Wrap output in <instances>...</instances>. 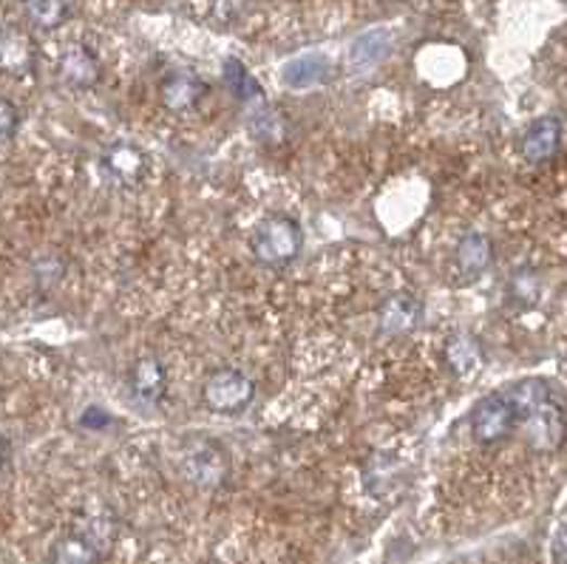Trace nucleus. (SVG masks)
Here are the masks:
<instances>
[{"label":"nucleus","mask_w":567,"mask_h":564,"mask_svg":"<svg viewBox=\"0 0 567 564\" xmlns=\"http://www.w3.org/2000/svg\"><path fill=\"white\" fill-rule=\"evenodd\" d=\"M49 564H100V550L89 536H60L49 550Z\"/></svg>","instance_id":"13"},{"label":"nucleus","mask_w":567,"mask_h":564,"mask_svg":"<svg viewBox=\"0 0 567 564\" xmlns=\"http://www.w3.org/2000/svg\"><path fill=\"white\" fill-rule=\"evenodd\" d=\"M26 12H29L35 26H40V29H54V26L63 23L66 3H63V0H26Z\"/></svg>","instance_id":"19"},{"label":"nucleus","mask_w":567,"mask_h":564,"mask_svg":"<svg viewBox=\"0 0 567 564\" xmlns=\"http://www.w3.org/2000/svg\"><path fill=\"white\" fill-rule=\"evenodd\" d=\"M0 54H3V66H7V72L26 74L31 68V46L23 31L7 29V35H3V46H0Z\"/></svg>","instance_id":"17"},{"label":"nucleus","mask_w":567,"mask_h":564,"mask_svg":"<svg viewBox=\"0 0 567 564\" xmlns=\"http://www.w3.org/2000/svg\"><path fill=\"white\" fill-rule=\"evenodd\" d=\"M421 300L412 295H391L381 309V330L389 335H405L421 323Z\"/></svg>","instance_id":"10"},{"label":"nucleus","mask_w":567,"mask_h":564,"mask_svg":"<svg viewBox=\"0 0 567 564\" xmlns=\"http://www.w3.org/2000/svg\"><path fill=\"white\" fill-rule=\"evenodd\" d=\"M446 363L451 367V372L468 381L482 369V346L474 341L472 335H454L446 341Z\"/></svg>","instance_id":"12"},{"label":"nucleus","mask_w":567,"mask_h":564,"mask_svg":"<svg viewBox=\"0 0 567 564\" xmlns=\"http://www.w3.org/2000/svg\"><path fill=\"white\" fill-rule=\"evenodd\" d=\"M516 423H519V414H516L508 395L486 397V400L474 409V420H472L474 440L486 448L497 446V443L508 440L511 432L516 428Z\"/></svg>","instance_id":"4"},{"label":"nucleus","mask_w":567,"mask_h":564,"mask_svg":"<svg viewBox=\"0 0 567 564\" xmlns=\"http://www.w3.org/2000/svg\"><path fill=\"white\" fill-rule=\"evenodd\" d=\"M551 559L553 564H567V522H562L551 542Z\"/></svg>","instance_id":"21"},{"label":"nucleus","mask_w":567,"mask_h":564,"mask_svg":"<svg viewBox=\"0 0 567 564\" xmlns=\"http://www.w3.org/2000/svg\"><path fill=\"white\" fill-rule=\"evenodd\" d=\"M508 400L514 403L516 414H519V425L528 446L533 451H556L565 443V414L551 397H547V386L542 381H525L516 383L508 392Z\"/></svg>","instance_id":"1"},{"label":"nucleus","mask_w":567,"mask_h":564,"mask_svg":"<svg viewBox=\"0 0 567 564\" xmlns=\"http://www.w3.org/2000/svg\"><path fill=\"white\" fill-rule=\"evenodd\" d=\"M131 386H133V392L142 397V400H151V403H156V400L165 395V388H168L165 367L156 358H142L140 363L133 367Z\"/></svg>","instance_id":"14"},{"label":"nucleus","mask_w":567,"mask_h":564,"mask_svg":"<svg viewBox=\"0 0 567 564\" xmlns=\"http://www.w3.org/2000/svg\"><path fill=\"white\" fill-rule=\"evenodd\" d=\"M250 247L261 265L284 267L301 253V228L289 216H267L253 230Z\"/></svg>","instance_id":"2"},{"label":"nucleus","mask_w":567,"mask_h":564,"mask_svg":"<svg viewBox=\"0 0 567 564\" xmlns=\"http://www.w3.org/2000/svg\"><path fill=\"white\" fill-rule=\"evenodd\" d=\"M386 49H389V31L384 29L366 31V35L358 37V40L352 43V49H349V60H352L355 68H369L384 57Z\"/></svg>","instance_id":"15"},{"label":"nucleus","mask_w":567,"mask_h":564,"mask_svg":"<svg viewBox=\"0 0 567 564\" xmlns=\"http://www.w3.org/2000/svg\"><path fill=\"white\" fill-rule=\"evenodd\" d=\"M224 80H228L230 91H233L239 100H261V89H258L256 80H253L250 74H247V68H244L239 60L230 57L228 63H224Z\"/></svg>","instance_id":"18"},{"label":"nucleus","mask_w":567,"mask_h":564,"mask_svg":"<svg viewBox=\"0 0 567 564\" xmlns=\"http://www.w3.org/2000/svg\"><path fill=\"white\" fill-rule=\"evenodd\" d=\"M103 165L114 182H119L123 188H137L145 177L147 156L142 154V148L131 145V142H117L105 151Z\"/></svg>","instance_id":"6"},{"label":"nucleus","mask_w":567,"mask_h":564,"mask_svg":"<svg viewBox=\"0 0 567 564\" xmlns=\"http://www.w3.org/2000/svg\"><path fill=\"white\" fill-rule=\"evenodd\" d=\"M454 261H458V270L465 281L477 279V275L486 272L488 261H491V242L482 233H477V230L465 233L460 239L458 249H454Z\"/></svg>","instance_id":"11"},{"label":"nucleus","mask_w":567,"mask_h":564,"mask_svg":"<svg viewBox=\"0 0 567 564\" xmlns=\"http://www.w3.org/2000/svg\"><path fill=\"white\" fill-rule=\"evenodd\" d=\"M182 471L193 485H199V488H216V485L224 483V476H228V457H224V451L216 448L214 443H199V446L191 448V451L184 454Z\"/></svg>","instance_id":"5"},{"label":"nucleus","mask_w":567,"mask_h":564,"mask_svg":"<svg viewBox=\"0 0 567 564\" xmlns=\"http://www.w3.org/2000/svg\"><path fill=\"white\" fill-rule=\"evenodd\" d=\"M253 395H256V386L239 369H219L207 377L205 388H202V400L216 414H239L250 406Z\"/></svg>","instance_id":"3"},{"label":"nucleus","mask_w":567,"mask_h":564,"mask_svg":"<svg viewBox=\"0 0 567 564\" xmlns=\"http://www.w3.org/2000/svg\"><path fill=\"white\" fill-rule=\"evenodd\" d=\"M562 145V125L559 119L542 117L531 123V128L523 137V156L531 165H542V162L553 159Z\"/></svg>","instance_id":"8"},{"label":"nucleus","mask_w":567,"mask_h":564,"mask_svg":"<svg viewBox=\"0 0 567 564\" xmlns=\"http://www.w3.org/2000/svg\"><path fill=\"white\" fill-rule=\"evenodd\" d=\"M508 295H511V300H514L516 307H531L533 300H537V295H539L537 279H533L531 272H516L514 281H511Z\"/></svg>","instance_id":"20"},{"label":"nucleus","mask_w":567,"mask_h":564,"mask_svg":"<svg viewBox=\"0 0 567 564\" xmlns=\"http://www.w3.org/2000/svg\"><path fill=\"white\" fill-rule=\"evenodd\" d=\"M60 74L63 80L77 86V89H89L100 80V63L82 43H72L66 52L60 54Z\"/></svg>","instance_id":"9"},{"label":"nucleus","mask_w":567,"mask_h":564,"mask_svg":"<svg viewBox=\"0 0 567 564\" xmlns=\"http://www.w3.org/2000/svg\"><path fill=\"white\" fill-rule=\"evenodd\" d=\"M324 74L326 57H321V54H307V57H298L284 66V82L293 86V89H304V86L324 80Z\"/></svg>","instance_id":"16"},{"label":"nucleus","mask_w":567,"mask_h":564,"mask_svg":"<svg viewBox=\"0 0 567 564\" xmlns=\"http://www.w3.org/2000/svg\"><path fill=\"white\" fill-rule=\"evenodd\" d=\"M207 94V86L196 77L193 72H170L168 77L159 86V97L168 111H177V114H184V111L196 108L202 103V97Z\"/></svg>","instance_id":"7"},{"label":"nucleus","mask_w":567,"mask_h":564,"mask_svg":"<svg viewBox=\"0 0 567 564\" xmlns=\"http://www.w3.org/2000/svg\"><path fill=\"white\" fill-rule=\"evenodd\" d=\"M0 128H3V140H12V137H15V131H17V111H15V105L9 103H3V108H0Z\"/></svg>","instance_id":"22"}]
</instances>
